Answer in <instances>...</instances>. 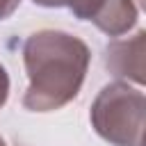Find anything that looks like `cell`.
Listing matches in <instances>:
<instances>
[{
  "label": "cell",
  "mask_w": 146,
  "mask_h": 146,
  "mask_svg": "<svg viewBox=\"0 0 146 146\" xmlns=\"http://www.w3.org/2000/svg\"><path fill=\"white\" fill-rule=\"evenodd\" d=\"M144 50H146L144 30H139L130 39H114L105 48V66L114 78L144 84Z\"/></svg>",
  "instance_id": "4"
},
{
  "label": "cell",
  "mask_w": 146,
  "mask_h": 146,
  "mask_svg": "<svg viewBox=\"0 0 146 146\" xmlns=\"http://www.w3.org/2000/svg\"><path fill=\"white\" fill-rule=\"evenodd\" d=\"M91 62L89 46L64 30L32 32L23 43L27 89L23 107L30 112H55L68 105L82 89Z\"/></svg>",
  "instance_id": "1"
},
{
  "label": "cell",
  "mask_w": 146,
  "mask_h": 146,
  "mask_svg": "<svg viewBox=\"0 0 146 146\" xmlns=\"http://www.w3.org/2000/svg\"><path fill=\"white\" fill-rule=\"evenodd\" d=\"M144 116L146 98L128 82L105 84L89 110L91 128L112 146H141Z\"/></svg>",
  "instance_id": "2"
},
{
  "label": "cell",
  "mask_w": 146,
  "mask_h": 146,
  "mask_svg": "<svg viewBox=\"0 0 146 146\" xmlns=\"http://www.w3.org/2000/svg\"><path fill=\"white\" fill-rule=\"evenodd\" d=\"M18 5H21V0H0V21L9 18L18 9Z\"/></svg>",
  "instance_id": "6"
},
{
  "label": "cell",
  "mask_w": 146,
  "mask_h": 146,
  "mask_svg": "<svg viewBox=\"0 0 146 146\" xmlns=\"http://www.w3.org/2000/svg\"><path fill=\"white\" fill-rule=\"evenodd\" d=\"M34 5L39 7H50V9H57V7H66V0H32Z\"/></svg>",
  "instance_id": "7"
},
{
  "label": "cell",
  "mask_w": 146,
  "mask_h": 146,
  "mask_svg": "<svg viewBox=\"0 0 146 146\" xmlns=\"http://www.w3.org/2000/svg\"><path fill=\"white\" fill-rule=\"evenodd\" d=\"M71 11L78 21L94 23L107 36L128 34L139 14L132 0H80Z\"/></svg>",
  "instance_id": "3"
},
{
  "label": "cell",
  "mask_w": 146,
  "mask_h": 146,
  "mask_svg": "<svg viewBox=\"0 0 146 146\" xmlns=\"http://www.w3.org/2000/svg\"><path fill=\"white\" fill-rule=\"evenodd\" d=\"M9 98V75H7V68L0 64V107L7 103Z\"/></svg>",
  "instance_id": "5"
},
{
  "label": "cell",
  "mask_w": 146,
  "mask_h": 146,
  "mask_svg": "<svg viewBox=\"0 0 146 146\" xmlns=\"http://www.w3.org/2000/svg\"><path fill=\"white\" fill-rule=\"evenodd\" d=\"M18 146H21V144H18Z\"/></svg>",
  "instance_id": "10"
},
{
  "label": "cell",
  "mask_w": 146,
  "mask_h": 146,
  "mask_svg": "<svg viewBox=\"0 0 146 146\" xmlns=\"http://www.w3.org/2000/svg\"><path fill=\"white\" fill-rule=\"evenodd\" d=\"M73 2H75V0H66V7H68V5H73Z\"/></svg>",
  "instance_id": "8"
},
{
  "label": "cell",
  "mask_w": 146,
  "mask_h": 146,
  "mask_svg": "<svg viewBox=\"0 0 146 146\" xmlns=\"http://www.w3.org/2000/svg\"><path fill=\"white\" fill-rule=\"evenodd\" d=\"M0 146H7V144H5V139H2V137H0Z\"/></svg>",
  "instance_id": "9"
}]
</instances>
